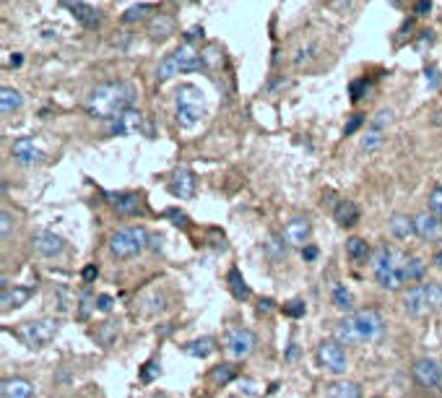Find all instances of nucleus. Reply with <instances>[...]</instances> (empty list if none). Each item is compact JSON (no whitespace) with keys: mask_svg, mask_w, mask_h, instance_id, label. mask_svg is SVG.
<instances>
[{"mask_svg":"<svg viewBox=\"0 0 442 398\" xmlns=\"http://www.w3.org/2000/svg\"><path fill=\"white\" fill-rule=\"evenodd\" d=\"M117 331H120V323H115V320H107V323H102V328H99V336H96V339L102 341L105 346H109V341H112V336H115Z\"/></svg>","mask_w":442,"mask_h":398,"instance_id":"37","label":"nucleus"},{"mask_svg":"<svg viewBox=\"0 0 442 398\" xmlns=\"http://www.w3.org/2000/svg\"><path fill=\"white\" fill-rule=\"evenodd\" d=\"M354 326H357V336H359V344L361 341H375L383 336V328H385V320L383 315L372 310V307H367V310H359V313H354Z\"/></svg>","mask_w":442,"mask_h":398,"instance_id":"10","label":"nucleus"},{"mask_svg":"<svg viewBox=\"0 0 442 398\" xmlns=\"http://www.w3.org/2000/svg\"><path fill=\"white\" fill-rule=\"evenodd\" d=\"M401 273H403V281H421L427 273V263L421 258H408V260H403Z\"/></svg>","mask_w":442,"mask_h":398,"instance_id":"32","label":"nucleus"},{"mask_svg":"<svg viewBox=\"0 0 442 398\" xmlns=\"http://www.w3.org/2000/svg\"><path fill=\"white\" fill-rule=\"evenodd\" d=\"M432 263H434L437 269H442V250H440V253H437V255H434V260H432Z\"/></svg>","mask_w":442,"mask_h":398,"instance_id":"58","label":"nucleus"},{"mask_svg":"<svg viewBox=\"0 0 442 398\" xmlns=\"http://www.w3.org/2000/svg\"><path fill=\"white\" fill-rule=\"evenodd\" d=\"M427 81H430L432 89H437V83L440 81H437V70L434 68H427Z\"/></svg>","mask_w":442,"mask_h":398,"instance_id":"51","label":"nucleus"},{"mask_svg":"<svg viewBox=\"0 0 442 398\" xmlns=\"http://www.w3.org/2000/svg\"><path fill=\"white\" fill-rule=\"evenodd\" d=\"M21 63H23V58L19 55V52L11 55V60H8V65H11V68H21Z\"/></svg>","mask_w":442,"mask_h":398,"instance_id":"53","label":"nucleus"},{"mask_svg":"<svg viewBox=\"0 0 442 398\" xmlns=\"http://www.w3.org/2000/svg\"><path fill=\"white\" fill-rule=\"evenodd\" d=\"M169 193L180 200H187L196 196V175L187 169V167H180L172 172V180H169Z\"/></svg>","mask_w":442,"mask_h":398,"instance_id":"11","label":"nucleus"},{"mask_svg":"<svg viewBox=\"0 0 442 398\" xmlns=\"http://www.w3.org/2000/svg\"><path fill=\"white\" fill-rule=\"evenodd\" d=\"M315 357H317V362L323 370H328L330 375H344L346 373V354L341 349V344L338 341H320V346L315 351Z\"/></svg>","mask_w":442,"mask_h":398,"instance_id":"9","label":"nucleus"},{"mask_svg":"<svg viewBox=\"0 0 442 398\" xmlns=\"http://www.w3.org/2000/svg\"><path fill=\"white\" fill-rule=\"evenodd\" d=\"M0 396L3 398H32L34 396V386L26 377H6L0 386Z\"/></svg>","mask_w":442,"mask_h":398,"instance_id":"18","label":"nucleus"},{"mask_svg":"<svg viewBox=\"0 0 442 398\" xmlns=\"http://www.w3.org/2000/svg\"><path fill=\"white\" fill-rule=\"evenodd\" d=\"M149 237L151 234L146 232L143 227H123V229H117L109 237V253L120 258V260L136 258L138 253H143L149 247Z\"/></svg>","mask_w":442,"mask_h":398,"instance_id":"5","label":"nucleus"},{"mask_svg":"<svg viewBox=\"0 0 442 398\" xmlns=\"http://www.w3.org/2000/svg\"><path fill=\"white\" fill-rule=\"evenodd\" d=\"M200 68H203V60H200L198 52H196L190 45H182V47H177L172 55H167V58L159 63L156 78H159V81H169L172 76L190 73V70H200Z\"/></svg>","mask_w":442,"mask_h":398,"instance_id":"6","label":"nucleus"},{"mask_svg":"<svg viewBox=\"0 0 442 398\" xmlns=\"http://www.w3.org/2000/svg\"><path fill=\"white\" fill-rule=\"evenodd\" d=\"M227 284H229V292H232L234 300H240V302L250 300V286H247V281L242 279L240 269H232L227 273Z\"/></svg>","mask_w":442,"mask_h":398,"instance_id":"28","label":"nucleus"},{"mask_svg":"<svg viewBox=\"0 0 442 398\" xmlns=\"http://www.w3.org/2000/svg\"><path fill=\"white\" fill-rule=\"evenodd\" d=\"M11 224H13L11 213H8V211H3V213H0V234H3V240H8V234H11Z\"/></svg>","mask_w":442,"mask_h":398,"instance_id":"44","label":"nucleus"},{"mask_svg":"<svg viewBox=\"0 0 442 398\" xmlns=\"http://www.w3.org/2000/svg\"><path fill=\"white\" fill-rule=\"evenodd\" d=\"M136 99V89L128 81H107L99 83L86 102V112L99 120H115L117 115H123L125 109H130Z\"/></svg>","mask_w":442,"mask_h":398,"instance_id":"1","label":"nucleus"},{"mask_svg":"<svg viewBox=\"0 0 442 398\" xmlns=\"http://www.w3.org/2000/svg\"><path fill=\"white\" fill-rule=\"evenodd\" d=\"M149 247H151V250H162V237H159V234H151V237H149Z\"/></svg>","mask_w":442,"mask_h":398,"instance_id":"52","label":"nucleus"},{"mask_svg":"<svg viewBox=\"0 0 442 398\" xmlns=\"http://www.w3.org/2000/svg\"><path fill=\"white\" fill-rule=\"evenodd\" d=\"M380 143H383V130L370 128L367 130V136L361 138V151H375Z\"/></svg>","mask_w":442,"mask_h":398,"instance_id":"35","label":"nucleus"},{"mask_svg":"<svg viewBox=\"0 0 442 398\" xmlns=\"http://www.w3.org/2000/svg\"><path fill=\"white\" fill-rule=\"evenodd\" d=\"M351 302H354V300H351V294L346 292V286H344V284H333V304H336L338 310H341V313H349Z\"/></svg>","mask_w":442,"mask_h":398,"instance_id":"33","label":"nucleus"},{"mask_svg":"<svg viewBox=\"0 0 442 398\" xmlns=\"http://www.w3.org/2000/svg\"><path fill=\"white\" fill-rule=\"evenodd\" d=\"M60 323L55 317H42V320H32V323H23L19 331V339L29 346V349H39L58 336Z\"/></svg>","mask_w":442,"mask_h":398,"instance_id":"7","label":"nucleus"},{"mask_svg":"<svg viewBox=\"0 0 442 398\" xmlns=\"http://www.w3.org/2000/svg\"><path fill=\"white\" fill-rule=\"evenodd\" d=\"M151 11V6H133V8H128V11L123 13V21L125 23H133V21H140L146 13Z\"/></svg>","mask_w":442,"mask_h":398,"instance_id":"38","label":"nucleus"},{"mask_svg":"<svg viewBox=\"0 0 442 398\" xmlns=\"http://www.w3.org/2000/svg\"><path fill=\"white\" fill-rule=\"evenodd\" d=\"M336 341L338 344H344V346H354V344H359L357 326H354V317L351 315H346L344 320H338L336 323Z\"/></svg>","mask_w":442,"mask_h":398,"instance_id":"27","label":"nucleus"},{"mask_svg":"<svg viewBox=\"0 0 442 398\" xmlns=\"http://www.w3.org/2000/svg\"><path fill=\"white\" fill-rule=\"evenodd\" d=\"M333 216L341 227H354L359 222V206L354 200H341L336 209H333Z\"/></svg>","mask_w":442,"mask_h":398,"instance_id":"25","label":"nucleus"},{"mask_svg":"<svg viewBox=\"0 0 442 398\" xmlns=\"http://www.w3.org/2000/svg\"><path fill=\"white\" fill-rule=\"evenodd\" d=\"M307 313V307H304L302 300H291L289 304H284V315L286 317H302Z\"/></svg>","mask_w":442,"mask_h":398,"instance_id":"40","label":"nucleus"},{"mask_svg":"<svg viewBox=\"0 0 442 398\" xmlns=\"http://www.w3.org/2000/svg\"><path fill=\"white\" fill-rule=\"evenodd\" d=\"M92 307L96 310V297H92V292L86 289V292H81V300H78V317L86 320L89 313H92Z\"/></svg>","mask_w":442,"mask_h":398,"instance_id":"36","label":"nucleus"},{"mask_svg":"<svg viewBox=\"0 0 442 398\" xmlns=\"http://www.w3.org/2000/svg\"><path fill=\"white\" fill-rule=\"evenodd\" d=\"M143 123H146V117L140 115L138 109L130 107L123 115L115 117L112 133H115V136H138V133H143Z\"/></svg>","mask_w":442,"mask_h":398,"instance_id":"12","label":"nucleus"},{"mask_svg":"<svg viewBox=\"0 0 442 398\" xmlns=\"http://www.w3.org/2000/svg\"><path fill=\"white\" fill-rule=\"evenodd\" d=\"M414 229L424 242H434L442 237V222L432 211H421L419 216H414Z\"/></svg>","mask_w":442,"mask_h":398,"instance_id":"13","label":"nucleus"},{"mask_svg":"<svg viewBox=\"0 0 442 398\" xmlns=\"http://www.w3.org/2000/svg\"><path fill=\"white\" fill-rule=\"evenodd\" d=\"M107 198H109L112 209L120 216H130V213H138L140 211V198L136 193H107Z\"/></svg>","mask_w":442,"mask_h":398,"instance_id":"19","label":"nucleus"},{"mask_svg":"<svg viewBox=\"0 0 442 398\" xmlns=\"http://www.w3.org/2000/svg\"><path fill=\"white\" fill-rule=\"evenodd\" d=\"M328 398H361V386L354 380H336L328 386Z\"/></svg>","mask_w":442,"mask_h":398,"instance_id":"26","label":"nucleus"},{"mask_svg":"<svg viewBox=\"0 0 442 398\" xmlns=\"http://www.w3.org/2000/svg\"><path fill=\"white\" fill-rule=\"evenodd\" d=\"M11 154H13V159L21 164V167H32V164L45 159V151H42L32 138H19L16 143H13Z\"/></svg>","mask_w":442,"mask_h":398,"instance_id":"14","label":"nucleus"},{"mask_svg":"<svg viewBox=\"0 0 442 398\" xmlns=\"http://www.w3.org/2000/svg\"><path fill=\"white\" fill-rule=\"evenodd\" d=\"M112 297H109V294H99V297H96V310H99V313H109V310H112Z\"/></svg>","mask_w":442,"mask_h":398,"instance_id":"46","label":"nucleus"},{"mask_svg":"<svg viewBox=\"0 0 442 398\" xmlns=\"http://www.w3.org/2000/svg\"><path fill=\"white\" fill-rule=\"evenodd\" d=\"M390 120H393V112H390V109H380V112L375 115V120H372V128L383 130L385 125H390Z\"/></svg>","mask_w":442,"mask_h":398,"instance_id":"41","label":"nucleus"},{"mask_svg":"<svg viewBox=\"0 0 442 398\" xmlns=\"http://www.w3.org/2000/svg\"><path fill=\"white\" fill-rule=\"evenodd\" d=\"M372 260V273H375V281H377V286L380 289H388V292H396L401 289V284H403V258L398 255L393 247L388 245H377L375 247V253L370 255Z\"/></svg>","mask_w":442,"mask_h":398,"instance_id":"2","label":"nucleus"},{"mask_svg":"<svg viewBox=\"0 0 442 398\" xmlns=\"http://www.w3.org/2000/svg\"><path fill=\"white\" fill-rule=\"evenodd\" d=\"M242 386H244L242 390H244V393H247V396H255V388H253V383H250V380H244Z\"/></svg>","mask_w":442,"mask_h":398,"instance_id":"56","label":"nucleus"},{"mask_svg":"<svg viewBox=\"0 0 442 398\" xmlns=\"http://www.w3.org/2000/svg\"><path fill=\"white\" fill-rule=\"evenodd\" d=\"M430 211L442 222V185H437L430 193Z\"/></svg>","mask_w":442,"mask_h":398,"instance_id":"39","label":"nucleus"},{"mask_svg":"<svg viewBox=\"0 0 442 398\" xmlns=\"http://www.w3.org/2000/svg\"><path fill=\"white\" fill-rule=\"evenodd\" d=\"M432 11V0H419L417 3V16H427Z\"/></svg>","mask_w":442,"mask_h":398,"instance_id":"48","label":"nucleus"},{"mask_svg":"<svg viewBox=\"0 0 442 398\" xmlns=\"http://www.w3.org/2000/svg\"><path fill=\"white\" fill-rule=\"evenodd\" d=\"M21 107H23V96L16 92V89H8V86H6V89L0 92V112L6 117L13 115V112H19Z\"/></svg>","mask_w":442,"mask_h":398,"instance_id":"29","label":"nucleus"},{"mask_svg":"<svg viewBox=\"0 0 442 398\" xmlns=\"http://www.w3.org/2000/svg\"><path fill=\"white\" fill-rule=\"evenodd\" d=\"M159 375H162L159 359H149V362L140 367V375H138V377H140V383H146V386H149V383H154V380H156Z\"/></svg>","mask_w":442,"mask_h":398,"instance_id":"34","label":"nucleus"},{"mask_svg":"<svg viewBox=\"0 0 442 398\" xmlns=\"http://www.w3.org/2000/svg\"><path fill=\"white\" fill-rule=\"evenodd\" d=\"M167 219H172L175 227H187V213L180 209H167Z\"/></svg>","mask_w":442,"mask_h":398,"instance_id":"42","label":"nucleus"},{"mask_svg":"<svg viewBox=\"0 0 442 398\" xmlns=\"http://www.w3.org/2000/svg\"><path fill=\"white\" fill-rule=\"evenodd\" d=\"M151 398H169V396H164V393H156V396H151Z\"/></svg>","mask_w":442,"mask_h":398,"instance_id":"59","label":"nucleus"},{"mask_svg":"<svg viewBox=\"0 0 442 398\" xmlns=\"http://www.w3.org/2000/svg\"><path fill=\"white\" fill-rule=\"evenodd\" d=\"M442 307V284L430 281V284H419L414 289L403 294V310L411 317H421L427 313H434Z\"/></svg>","mask_w":442,"mask_h":398,"instance_id":"4","label":"nucleus"},{"mask_svg":"<svg viewBox=\"0 0 442 398\" xmlns=\"http://www.w3.org/2000/svg\"><path fill=\"white\" fill-rule=\"evenodd\" d=\"M388 229H390V234H393L396 240H408L411 234H417L414 219H408L406 213H393V216L388 219Z\"/></svg>","mask_w":442,"mask_h":398,"instance_id":"24","label":"nucleus"},{"mask_svg":"<svg viewBox=\"0 0 442 398\" xmlns=\"http://www.w3.org/2000/svg\"><path fill=\"white\" fill-rule=\"evenodd\" d=\"M190 39H198V36H203V29H190Z\"/></svg>","mask_w":442,"mask_h":398,"instance_id":"57","label":"nucleus"},{"mask_svg":"<svg viewBox=\"0 0 442 398\" xmlns=\"http://www.w3.org/2000/svg\"><path fill=\"white\" fill-rule=\"evenodd\" d=\"M70 13L76 16V21H81L86 29H94V26H99V21H102V16H99V11L94 8V6H89V3H68Z\"/></svg>","mask_w":442,"mask_h":398,"instance_id":"22","label":"nucleus"},{"mask_svg":"<svg viewBox=\"0 0 442 398\" xmlns=\"http://www.w3.org/2000/svg\"><path fill=\"white\" fill-rule=\"evenodd\" d=\"M364 89H367V78H359V81L351 83V86H349L351 99H354V102H359V99H361V92H364Z\"/></svg>","mask_w":442,"mask_h":398,"instance_id":"45","label":"nucleus"},{"mask_svg":"<svg viewBox=\"0 0 442 398\" xmlns=\"http://www.w3.org/2000/svg\"><path fill=\"white\" fill-rule=\"evenodd\" d=\"M96 273H99V271H96V266H86V269H83V281H86V284H89V281H94V279H96Z\"/></svg>","mask_w":442,"mask_h":398,"instance_id":"50","label":"nucleus"},{"mask_svg":"<svg viewBox=\"0 0 442 398\" xmlns=\"http://www.w3.org/2000/svg\"><path fill=\"white\" fill-rule=\"evenodd\" d=\"M361 123H364V115H359V112L351 115V120L346 123V128H344V136H354V133L361 128Z\"/></svg>","mask_w":442,"mask_h":398,"instance_id":"43","label":"nucleus"},{"mask_svg":"<svg viewBox=\"0 0 442 398\" xmlns=\"http://www.w3.org/2000/svg\"><path fill=\"white\" fill-rule=\"evenodd\" d=\"M182 351H185L187 357H196V359H206V357H211V354L216 351V341L211 339V336H200V339L187 341L185 346H182Z\"/></svg>","mask_w":442,"mask_h":398,"instance_id":"23","label":"nucleus"},{"mask_svg":"<svg viewBox=\"0 0 442 398\" xmlns=\"http://www.w3.org/2000/svg\"><path fill=\"white\" fill-rule=\"evenodd\" d=\"M234 377H237V370H234L232 364H227V362L211 367V373H209L211 386H227V383H232Z\"/></svg>","mask_w":442,"mask_h":398,"instance_id":"30","label":"nucleus"},{"mask_svg":"<svg viewBox=\"0 0 442 398\" xmlns=\"http://www.w3.org/2000/svg\"><path fill=\"white\" fill-rule=\"evenodd\" d=\"M307 237H310V222L304 216H297L284 227V242L289 247H304Z\"/></svg>","mask_w":442,"mask_h":398,"instance_id":"16","label":"nucleus"},{"mask_svg":"<svg viewBox=\"0 0 442 398\" xmlns=\"http://www.w3.org/2000/svg\"><path fill=\"white\" fill-rule=\"evenodd\" d=\"M34 250L45 258H55L65 250V242L55 232H39L34 237Z\"/></svg>","mask_w":442,"mask_h":398,"instance_id":"17","label":"nucleus"},{"mask_svg":"<svg viewBox=\"0 0 442 398\" xmlns=\"http://www.w3.org/2000/svg\"><path fill=\"white\" fill-rule=\"evenodd\" d=\"M286 359H289V362H294V359H297V344H289V351H286Z\"/></svg>","mask_w":442,"mask_h":398,"instance_id":"55","label":"nucleus"},{"mask_svg":"<svg viewBox=\"0 0 442 398\" xmlns=\"http://www.w3.org/2000/svg\"><path fill=\"white\" fill-rule=\"evenodd\" d=\"M375 398H383V396H375Z\"/></svg>","mask_w":442,"mask_h":398,"instance_id":"60","label":"nucleus"},{"mask_svg":"<svg viewBox=\"0 0 442 398\" xmlns=\"http://www.w3.org/2000/svg\"><path fill=\"white\" fill-rule=\"evenodd\" d=\"M346 255L351 263H364L370 258V247L361 237H351V240H346Z\"/></svg>","mask_w":442,"mask_h":398,"instance_id":"31","label":"nucleus"},{"mask_svg":"<svg viewBox=\"0 0 442 398\" xmlns=\"http://www.w3.org/2000/svg\"><path fill=\"white\" fill-rule=\"evenodd\" d=\"M175 107H177V125L180 128H196L200 117L206 112V94L193 83H182L175 92Z\"/></svg>","mask_w":442,"mask_h":398,"instance_id":"3","label":"nucleus"},{"mask_svg":"<svg viewBox=\"0 0 442 398\" xmlns=\"http://www.w3.org/2000/svg\"><path fill=\"white\" fill-rule=\"evenodd\" d=\"M351 0H333V8H338V11H344V8H349Z\"/></svg>","mask_w":442,"mask_h":398,"instance_id":"54","label":"nucleus"},{"mask_svg":"<svg viewBox=\"0 0 442 398\" xmlns=\"http://www.w3.org/2000/svg\"><path fill=\"white\" fill-rule=\"evenodd\" d=\"M255 346H257V339L250 328L234 326V328H229L227 336H224V349L229 351L232 357H237V359L250 357V354L255 351Z\"/></svg>","mask_w":442,"mask_h":398,"instance_id":"8","label":"nucleus"},{"mask_svg":"<svg viewBox=\"0 0 442 398\" xmlns=\"http://www.w3.org/2000/svg\"><path fill=\"white\" fill-rule=\"evenodd\" d=\"M302 258H304V260H315V258H317V247H315V245H304L302 247Z\"/></svg>","mask_w":442,"mask_h":398,"instance_id":"49","label":"nucleus"},{"mask_svg":"<svg viewBox=\"0 0 442 398\" xmlns=\"http://www.w3.org/2000/svg\"><path fill=\"white\" fill-rule=\"evenodd\" d=\"M34 294L32 286H3V294H0V302H3V310H11V307H21V304L29 302V297Z\"/></svg>","mask_w":442,"mask_h":398,"instance_id":"20","label":"nucleus"},{"mask_svg":"<svg viewBox=\"0 0 442 398\" xmlns=\"http://www.w3.org/2000/svg\"><path fill=\"white\" fill-rule=\"evenodd\" d=\"M169 34H175V19H172V16L159 13V16H154L151 21H149V36H151L154 42L167 39Z\"/></svg>","mask_w":442,"mask_h":398,"instance_id":"21","label":"nucleus"},{"mask_svg":"<svg viewBox=\"0 0 442 398\" xmlns=\"http://www.w3.org/2000/svg\"><path fill=\"white\" fill-rule=\"evenodd\" d=\"M273 310H276V302H273V300H271V297H266V300H260V302H257V313H273Z\"/></svg>","mask_w":442,"mask_h":398,"instance_id":"47","label":"nucleus"},{"mask_svg":"<svg viewBox=\"0 0 442 398\" xmlns=\"http://www.w3.org/2000/svg\"><path fill=\"white\" fill-rule=\"evenodd\" d=\"M414 377L419 380L424 388H437L442 383V367L434 359H419L414 364Z\"/></svg>","mask_w":442,"mask_h":398,"instance_id":"15","label":"nucleus"}]
</instances>
